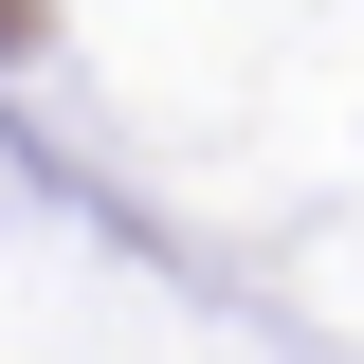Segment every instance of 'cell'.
Segmentation results:
<instances>
[{"label":"cell","instance_id":"obj_1","mask_svg":"<svg viewBox=\"0 0 364 364\" xmlns=\"http://www.w3.org/2000/svg\"><path fill=\"white\" fill-rule=\"evenodd\" d=\"M0 55H37V0H0Z\"/></svg>","mask_w":364,"mask_h":364}]
</instances>
